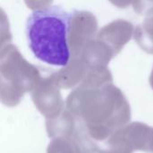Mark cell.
<instances>
[{
  "label": "cell",
  "mask_w": 153,
  "mask_h": 153,
  "mask_svg": "<svg viewBox=\"0 0 153 153\" xmlns=\"http://www.w3.org/2000/svg\"><path fill=\"white\" fill-rule=\"evenodd\" d=\"M74 13L60 6L33 11L25 25L27 41L36 58L54 66H66L71 54L68 33Z\"/></svg>",
  "instance_id": "obj_1"
}]
</instances>
